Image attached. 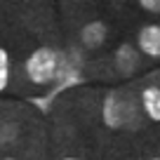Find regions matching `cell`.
<instances>
[{"mask_svg":"<svg viewBox=\"0 0 160 160\" xmlns=\"http://www.w3.org/2000/svg\"><path fill=\"white\" fill-rule=\"evenodd\" d=\"M66 160H75V158H66Z\"/></svg>","mask_w":160,"mask_h":160,"instance_id":"30bf717a","label":"cell"},{"mask_svg":"<svg viewBox=\"0 0 160 160\" xmlns=\"http://www.w3.org/2000/svg\"><path fill=\"white\" fill-rule=\"evenodd\" d=\"M115 59H118V66H120V71H122V73H130V71L134 68V64H137L134 50H132V47H127V45H122V47L118 50Z\"/></svg>","mask_w":160,"mask_h":160,"instance_id":"5b68a950","label":"cell"},{"mask_svg":"<svg viewBox=\"0 0 160 160\" xmlns=\"http://www.w3.org/2000/svg\"><path fill=\"white\" fill-rule=\"evenodd\" d=\"M31 104H35L42 113H50V104H52V101L47 99V97H33V99H31Z\"/></svg>","mask_w":160,"mask_h":160,"instance_id":"ba28073f","label":"cell"},{"mask_svg":"<svg viewBox=\"0 0 160 160\" xmlns=\"http://www.w3.org/2000/svg\"><path fill=\"white\" fill-rule=\"evenodd\" d=\"M139 47L141 52L151 57H160V26H146L139 33Z\"/></svg>","mask_w":160,"mask_h":160,"instance_id":"7a4b0ae2","label":"cell"},{"mask_svg":"<svg viewBox=\"0 0 160 160\" xmlns=\"http://www.w3.org/2000/svg\"><path fill=\"white\" fill-rule=\"evenodd\" d=\"M26 73L33 82H50L57 75V54L47 47L35 50L26 61Z\"/></svg>","mask_w":160,"mask_h":160,"instance_id":"6da1fadb","label":"cell"},{"mask_svg":"<svg viewBox=\"0 0 160 160\" xmlns=\"http://www.w3.org/2000/svg\"><path fill=\"white\" fill-rule=\"evenodd\" d=\"M144 10H151V12H160V0H141L139 2Z\"/></svg>","mask_w":160,"mask_h":160,"instance_id":"9c48e42d","label":"cell"},{"mask_svg":"<svg viewBox=\"0 0 160 160\" xmlns=\"http://www.w3.org/2000/svg\"><path fill=\"white\" fill-rule=\"evenodd\" d=\"M104 122L108 127H115L118 125V118H115V97L108 94L104 101Z\"/></svg>","mask_w":160,"mask_h":160,"instance_id":"8992f818","label":"cell"},{"mask_svg":"<svg viewBox=\"0 0 160 160\" xmlns=\"http://www.w3.org/2000/svg\"><path fill=\"white\" fill-rule=\"evenodd\" d=\"M7 78H10V57L5 50H0V87H7Z\"/></svg>","mask_w":160,"mask_h":160,"instance_id":"52a82bcc","label":"cell"},{"mask_svg":"<svg viewBox=\"0 0 160 160\" xmlns=\"http://www.w3.org/2000/svg\"><path fill=\"white\" fill-rule=\"evenodd\" d=\"M104 38H106V26L101 24V21H92V24H87L85 28H82V42H85L87 47L101 45Z\"/></svg>","mask_w":160,"mask_h":160,"instance_id":"3957f363","label":"cell"},{"mask_svg":"<svg viewBox=\"0 0 160 160\" xmlns=\"http://www.w3.org/2000/svg\"><path fill=\"white\" fill-rule=\"evenodd\" d=\"M144 108L153 120H160V90L158 87L144 90Z\"/></svg>","mask_w":160,"mask_h":160,"instance_id":"277c9868","label":"cell"}]
</instances>
